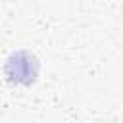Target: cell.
<instances>
[{"label":"cell","instance_id":"obj_1","mask_svg":"<svg viewBox=\"0 0 123 123\" xmlns=\"http://www.w3.org/2000/svg\"><path fill=\"white\" fill-rule=\"evenodd\" d=\"M6 73H8L10 81L29 85L35 81V77L38 73L37 58L31 56L29 52H15L13 56H10V60L6 63Z\"/></svg>","mask_w":123,"mask_h":123}]
</instances>
